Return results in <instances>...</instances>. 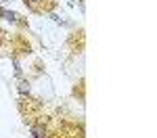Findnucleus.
Returning a JSON list of instances; mask_svg holds the SVG:
<instances>
[{"label": "nucleus", "instance_id": "4", "mask_svg": "<svg viewBox=\"0 0 157 138\" xmlns=\"http://www.w3.org/2000/svg\"><path fill=\"white\" fill-rule=\"evenodd\" d=\"M15 73H17V77H21V67H19V63H15Z\"/></svg>", "mask_w": 157, "mask_h": 138}, {"label": "nucleus", "instance_id": "3", "mask_svg": "<svg viewBox=\"0 0 157 138\" xmlns=\"http://www.w3.org/2000/svg\"><path fill=\"white\" fill-rule=\"evenodd\" d=\"M23 2L27 4V6H29V9L38 11V4H40V2H44V0H23Z\"/></svg>", "mask_w": 157, "mask_h": 138}, {"label": "nucleus", "instance_id": "6", "mask_svg": "<svg viewBox=\"0 0 157 138\" xmlns=\"http://www.w3.org/2000/svg\"><path fill=\"white\" fill-rule=\"evenodd\" d=\"M2 2H9V0H2Z\"/></svg>", "mask_w": 157, "mask_h": 138}, {"label": "nucleus", "instance_id": "2", "mask_svg": "<svg viewBox=\"0 0 157 138\" xmlns=\"http://www.w3.org/2000/svg\"><path fill=\"white\" fill-rule=\"evenodd\" d=\"M19 92H21V94H29V84H27L25 80L19 82Z\"/></svg>", "mask_w": 157, "mask_h": 138}, {"label": "nucleus", "instance_id": "1", "mask_svg": "<svg viewBox=\"0 0 157 138\" xmlns=\"http://www.w3.org/2000/svg\"><path fill=\"white\" fill-rule=\"evenodd\" d=\"M2 17H6V21H11V23H17V13H13V11H4V15Z\"/></svg>", "mask_w": 157, "mask_h": 138}, {"label": "nucleus", "instance_id": "5", "mask_svg": "<svg viewBox=\"0 0 157 138\" xmlns=\"http://www.w3.org/2000/svg\"><path fill=\"white\" fill-rule=\"evenodd\" d=\"M2 15H4V9H0V17H2Z\"/></svg>", "mask_w": 157, "mask_h": 138}]
</instances>
